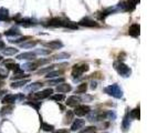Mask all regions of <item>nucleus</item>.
<instances>
[{"mask_svg":"<svg viewBox=\"0 0 147 133\" xmlns=\"http://www.w3.org/2000/svg\"><path fill=\"white\" fill-rule=\"evenodd\" d=\"M104 92L109 96H113L115 99H122L123 98V90L119 88V86L114 83V84H111L109 87L104 89Z\"/></svg>","mask_w":147,"mask_h":133,"instance_id":"1","label":"nucleus"},{"mask_svg":"<svg viewBox=\"0 0 147 133\" xmlns=\"http://www.w3.org/2000/svg\"><path fill=\"white\" fill-rule=\"evenodd\" d=\"M114 69H115L116 72H117L121 77H123V78H128V77L131 75V73H132L131 68L128 66H126L125 63L121 62V61L114 62Z\"/></svg>","mask_w":147,"mask_h":133,"instance_id":"2","label":"nucleus"},{"mask_svg":"<svg viewBox=\"0 0 147 133\" xmlns=\"http://www.w3.org/2000/svg\"><path fill=\"white\" fill-rule=\"evenodd\" d=\"M90 66H88V63H82V64H75L72 69V77L73 78H79L81 77L84 72L88 71Z\"/></svg>","mask_w":147,"mask_h":133,"instance_id":"3","label":"nucleus"},{"mask_svg":"<svg viewBox=\"0 0 147 133\" xmlns=\"http://www.w3.org/2000/svg\"><path fill=\"white\" fill-rule=\"evenodd\" d=\"M69 20L67 19H64V18H59V17H57V18H52L50 19L48 23H47V26H50V27H55V28H58V27H67V24H69Z\"/></svg>","mask_w":147,"mask_h":133,"instance_id":"4","label":"nucleus"},{"mask_svg":"<svg viewBox=\"0 0 147 133\" xmlns=\"http://www.w3.org/2000/svg\"><path fill=\"white\" fill-rule=\"evenodd\" d=\"M52 93H53V90L49 88V89H45V90H42V91H38L37 93L31 94L30 98H33V99H36V100H43V99L49 98Z\"/></svg>","mask_w":147,"mask_h":133,"instance_id":"5","label":"nucleus"},{"mask_svg":"<svg viewBox=\"0 0 147 133\" xmlns=\"http://www.w3.org/2000/svg\"><path fill=\"white\" fill-rule=\"evenodd\" d=\"M74 108L75 109H74L73 113L76 114L78 117H84V115H86L91 112V108L88 105H85V104H79V105H76Z\"/></svg>","mask_w":147,"mask_h":133,"instance_id":"6","label":"nucleus"},{"mask_svg":"<svg viewBox=\"0 0 147 133\" xmlns=\"http://www.w3.org/2000/svg\"><path fill=\"white\" fill-rule=\"evenodd\" d=\"M79 24L82 26V27H88V28H93V27H98V23L95 22L93 19H91V18H83L82 20L79 21Z\"/></svg>","mask_w":147,"mask_h":133,"instance_id":"7","label":"nucleus"},{"mask_svg":"<svg viewBox=\"0 0 147 133\" xmlns=\"http://www.w3.org/2000/svg\"><path fill=\"white\" fill-rule=\"evenodd\" d=\"M84 126H85V120H83V119H76V120H74V122L72 123V126H71V131H73V132L79 131Z\"/></svg>","mask_w":147,"mask_h":133,"instance_id":"8","label":"nucleus"},{"mask_svg":"<svg viewBox=\"0 0 147 133\" xmlns=\"http://www.w3.org/2000/svg\"><path fill=\"white\" fill-rule=\"evenodd\" d=\"M57 92H59V93H66V92H70L71 90H72V87H71V84H69V83H64V82H61L58 84V87H57Z\"/></svg>","mask_w":147,"mask_h":133,"instance_id":"9","label":"nucleus"},{"mask_svg":"<svg viewBox=\"0 0 147 133\" xmlns=\"http://www.w3.org/2000/svg\"><path fill=\"white\" fill-rule=\"evenodd\" d=\"M81 98L80 96H70V98H67V100H66V105H69V107H76V105H79V104L81 103Z\"/></svg>","mask_w":147,"mask_h":133,"instance_id":"10","label":"nucleus"},{"mask_svg":"<svg viewBox=\"0 0 147 133\" xmlns=\"http://www.w3.org/2000/svg\"><path fill=\"white\" fill-rule=\"evenodd\" d=\"M44 45L47 48H49V49H52V50H58V49L63 48V43L60 40H53V41H50V42L45 43Z\"/></svg>","mask_w":147,"mask_h":133,"instance_id":"11","label":"nucleus"},{"mask_svg":"<svg viewBox=\"0 0 147 133\" xmlns=\"http://www.w3.org/2000/svg\"><path fill=\"white\" fill-rule=\"evenodd\" d=\"M18 60H34L36 59V53L34 52H23V53H20L18 54L17 57Z\"/></svg>","mask_w":147,"mask_h":133,"instance_id":"12","label":"nucleus"},{"mask_svg":"<svg viewBox=\"0 0 147 133\" xmlns=\"http://www.w3.org/2000/svg\"><path fill=\"white\" fill-rule=\"evenodd\" d=\"M140 24L134 23V24H132V26L129 27V29H128V35L134 38H137L140 36Z\"/></svg>","mask_w":147,"mask_h":133,"instance_id":"13","label":"nucleus"},{"mask_svg":"<svg viewBox=\"0 0 147 133\" xmlns=\"http://www.w3.org/2000/svg\"><path fill=\"white\" fill-rule=\"evenodd\" d=\"M17 22H18L19 24L23 26V27H26V28H28V27H31V26H34V24H36L34 20H32L31 18H22V19H19Z\"/></svg>","mask_w":147,"mask_h":133,"instance_id":"14","label":"nucleus"},{"mask_svg":"<svg viewBox=\"0 0 147 133\" xmlns=\"http://www.w3.org/2000/svg\"><path fill=\"white\" fill-rule=\"evenodd\" d=\"M30 82L29 78H26V79H20L19 81H15L12 82L11 84H10V87L12 89H17V88H20V87H23V86H26V84H28Z\"/></svg>","mask_w":147,"mask_h":133,"instance_id":"15","label":"nucleus"},{"mask_svg":"<svg viewBox=\"0 0 147 133\" xmlns=\"http://www.w3.org/2000/svg\"><path fill=\"white\" fill-rule=\"evenodd\" d=\"M17 100V96L15 94H6L2 98V103L3 104H13Z\"/></svg>","mask_w":147,"mask_h":133,"instance_id":"16","label":"nucleus"},{"mask_svg":"<svg viewBox=\"0 0 147 133\" xmlns=\"http://www.w3.org/2000/svg\"><path fill=\"white\" fill-rule=\"evenodd\" d=\"M20 33H21L20 30L16 27H12L7 31H5V36H7V37H17V36H20Z\"/></svg>","mask_w":147,"mask_h":133,"instance_id":"17","label":"nucleus"},{"mask_svg":"<svg viewBox=\"0 0 147 133\" xmlns=\"http://www.w3.org/2000/svg\"><path fill=\"white\" fill-rule=\"evenodd\" d=\"M38 66H38L36 62H28V63H24V64L22 66V69L26 70V71L31 72V71H36Z\"/></svg>","mask_w":147,"mask_h":133,"instance_id":"18","label":"nucleus"},{"mask_svg":"<svg viewBox=\"0 0 147 133\" xmlns=\"http://www.w3.org/2000/svg\"><path fill=\"white\" fill-rule=\"evenodd\" d=\"M12 111H13V105H12V104H6V107L1 108V110H0V114H1L2 117H5V115L10 114Z\"/></svg>","mask_w":147,"mask_h":133,"instance_id":"19","label":"nucleus"},{"mask_svg":"<svg viewBox=\"0 0 147 133\" xmlns=\"http://www.w3.org/2000/svg\"><path fill=\"white\" fill-rule=\"evenodd\" d=\"M131 126V122H129V115H128V112H126L125 115H124V119H123V131L124 132H127L128 129Z\"/></svg>","mask_w":147,"mask_h":133,"instance_id":"20","label":"nucleus"},{"mask_svg":"<svg viewBox=\"0 0 147 133\" xmlns=\"http://www.w3.org/2000/svg\"><path fill=\"white\" fill-rule=\"evenodd\" d=\"M9 20V11L6 8H0V21Z\"/></svg>","mask_w":147,"mask_h":133,"instance_id":"21","label":"nucleus"},{"mask_svg":"<svg viewBox=\"0 0 147 133\" xmlns=\"http://www.w3.org/2000/svg\"><path fill=\"white\" fill-rule=\"evenodd\" d=\"M42 83L41 82H34V83H31L29 86L26 87V91H36L38 89L42 88Z\"/></svg>","mask_w":147,"mask_h":133,"instance_id":"22","label":"nucleus"},{"mask_svg":"<svg viewBox=\"0 0 147 133\" xmlns=\"http://www.w3.org/2000/svg\"><path fill=\"white\" fill-rule=\"evenodd\" d=\"M40 120H41V130H43L45 132H51V131L54 130V126H52V124H49V123H47V122H43L41 118H40Z\"/></svg>","mask_w":147,"mask_h":133,"instance_id":"23","label":"nucleus"},{"mask_svg":"<svg viewBox=\"0 0 147 133\" xmlns=\"http://www.w3.org/2000/svg\"><path fill=\"white\" fill-rule=\"evenodd\" d=\"M2 52L5 56H15L16 53H18V49L16 48H3L2 49Z\"/></svg>","mask_w":147,"mask_h":133,"instance_id":"24","label":"nucleus"},{"mask_svg":"<svg viewBox=\"0 0 147 133\" xmlns=\"http://www.w3.org/2000/svg\"><path fill=\"white\" fill-rule=\"evenodd\" d=\"M50 99L53 100V101H57V102H61V101H63L65 99V96L62 94V93H57V94H51Z\"/></svg>","mask_w":147,"mask_h":133,"instance_id":"25","label":"nucleus"},{"mask_svg":"<svg viewBox=\"0 0 147 133\" xmlns=\"http://www.w3.org/2000/svg\"><path fill=\"white\" fill-rule=\"evenodd\" d=\"M128 115H129V118L131 119H138L140 120V107L138 108H136V109H134V110L131 111V113L128 112Z\"/></svg>","mask_w":147,"mask_h":133,"instance_id":"26","label":"nucleus"},{"mask_svg":"<svg viewBox=\"0 0 147 133\" xmlns=\"http://www.w3.org/2000/svg\"><path fill=\"white\" fill-rule=\"evenodd\" d=\"M88 90V83H81L76 90H75V93H85Z\"/></svg>","mask_w":147,"mask_h":133,"instance_id":"27","label":"nucleus"},{"mask_svg":"<svg viewBox=\"0 0 147 133\" xmlns=\"http://www.w3.org/2000/svg\"><path fill=\"white\" fill-rule=\"evenodd\" d=\"M62 73H63L62 71H58V70L53 71V70H51L50 72H48V73H47L45 78H47V79H50V78H55V77H59V75H61Z\"/></svg>","mask_w":147,"mask_h":133,"instance_id":"28","label":"nucleus"},{"mask_svg":"<svg viewBox=\"0 0 147 133\" xmlns=\"http://www.w3.org/2000/svg\"><path fill=\"white\" fill-rule=\"evenodd\" d=\"M37 43H38V41H32V40H30L29 42H22L21 47L22 48H24V49H29V48H33V47H36Z\"/></svg>","mask_w":147,"mask_h":133,"instance_id":"29","label":"nucleus"},{"mask_svg":"<svg viewBox=\"0 0 147 133\" xmlns=\"http://www.w3.org/2000/svg\"><path fill=\"white\" fill-rule=\"evenodd\" d=\"M70 58V54L66 53V52H62V53H59V54H55L53 57L54 60H63V59H69Z\"/></svg>","mask_w":147,"mask_h":133,"instance_id":"30","label":"nucleus"},{"mask_svg":"<svg viewBox=\"0 0 147 133\" xmlns=\"http://www.w3.org/2000/svg\"><path fill=\"white\" fill-rule=\"evenodd\" d=\"M24 104H28L30 107L34 108L36 111L40 110V107H41V102H36V101H27V102H24Z\"/></svg>","mask_w":147,"mask_h":133,"instance_id":"31","label":"nucleus"},{"mask_svg":"<svg viewBox=\"0 0 147 133\" xmlns=\"http://www.w3.org/2000/svg\"><path fill=\"white\" fill-rule=\"evenodd\" d=\"M64 78H58V79H54V80H50L49 81V86H57V84H59V83H61V82H64Z\"/></svg>","mask_w":147,"mask_h":133,"instance_id":"32","label":"nucleus"},{"mask_svg":"<svg viewBox=\"0 0 147 133\" xmlns=\"http://www.w3.org/2000/svg\"><path fill=\"white\" fill-rule=\"evenodd\" d=\"M73 115L74 113L73 112H71V111H67V113H66V117H65V121H64V123L65 124H69L72 120H73Z\"/></svg>","mask_w":147,"mask_h":133,"instance_id":"33","label":"nucleus"},{"mask_svg":"<svg viewBox=\"0 0 147 133\" xmlns=\"http://www.w3.org/2000/svg\"><path fill=\"white\" fill-rule=\"evenodd\" d=\"M53 68H54V66H47V68H43V69H40V70L38 71V74L48 73V72H50L51 70H53Z\"/></svg>","mask_w":147,"mask_h":133,"instance_id":"34","label":"nucleus"},{"mask_svg":"<svg viewBox=\"0 0 147 133\" xmlns=\"http://www.w3.org/2000/svg\"><path fill=\"white\" fill-rule=\"evenodd\" d=\"M79 133H96V128L95 126H88Z\"/></svg>","mask_w":147,"mask_h":133,"instance_id":"35","label":"nucleus"},{"mask_svg":"<svg viewBox=\"0 0 147 133\" xmlns=\"http://www.w3.org/2000/svg\"><path fill=\"white\" fill-rule=\"evenodd\" d=\"M28 39H31V37H28V36H26V37L19 38V39H15V40H10V42H13V43H22L23 41H27Z\"/></svg>","mask_w":147,"mask_h":133,"instance_id":"36","label":"nucleus"},{"mask_svg":"<svg viewBox=\"0 0 147 133\" xmlns=\"http://www.w3.org/2000/svg\"><path fill=\"white\" fill-rule=\"evenodd\" d=\"M36 54H42V56H45V54H50V49L48 50H44V49H38L34 51Z\"/></svg>","mask_w":147,"mask_h":133,"instance_id":"37","label":"nucleus"},{"mask_svg":"<svg viewBox=\"0 0 147 133\" xmlns=\"http://www.w3.org/2000/svg\"><path fill=\"white\" fill-rule=\"evenodd\" d=\"M8 77V71L6 69H1L0 68V80H3V79H7Z\"/></svg>","mask_w":147,"mask_h":133,"instance_id":"38","label":"nucleus"},{"mask_svg":"<svg viewBox=\"0 0 147 133\" xmlns=\"http://www.w3.org/2000/svg\"><path fill=\"white\" fill-rule=\"evenodd\" d=\"M54 133H70L67 130L65 129H61V130H58V131H54Z\"/></svg>","mask_w":147,"mask_h":133,"instance_id":"39","label":"nucleus"},{"mask_svg":"<svg viewBox=\"0 0 147 133\" xmlns=\"http://www.w3.org/2000/svg\"><path fill=\"white\" fill-rule=\"evenodd\" d=\"M91 84H92V86H91V89H93V90H94V89H96V87H97V83H96V81H92V82H91Z\"/></svg>","mask_w":147,"mask_h":133,"instance_id":"40","label":"nucleus"},{"mask_svg":"<svg viewBox=\"0 0 147 133\" xmlns=\"http://www.w3.org/2000/svg\"><path fill=\"white\" fill-rule=\"evenodd\" d=\"M6 47V44H5V42L2 41V40H0V50H2L3 48Z\"/></svg>","mask_w":147,"mask_h":133,"instance_id":"41","label":"nucleus"},{"mask_svg":"<svg viewBox=\"0 0 147 133\" xmlns=\"http://www.w3.org/2000/svg\"><path fill=\"white\" fill-rule=\"evenodd\" d=\"M5 93H7V91H0V96H2V94H5Z\"/></svg>","mask_w":147,"mask_h":133,"instance_id":"42","label":"nucleus"},{"mask_svg":"<svg viewBox=\"0 0 147 133\" xmlns=\"http://www.w3.org/2000/svg\"><path fill=\"white\" fill-rule=\"evenodd\" d=\"M2 86H3V82H2V80H0V88H2Z\"/></svg>","mask_w":147,"mask_h":133,"instance_id":"43","label":"nucleus"},{"mask_svg":"<svg viewBox=\"0 0 147 133\" xmlns=\"http://www.w3.org/2000/svg\"><path fill=\"white\" fill-rule=\"evenodd\" d=\"M1 60H2V57H1V56H0V61H1Z\"/></svg>","mask_w":147,"mask_h":133,"instance_id":"44","label":"nucleus"},{"mask_svg":"<svg viewBox=\"0 0 147 133\" xmlns=\"http://www.w3.org/2000/svg\"><path fill=\"white\" fill-rule=\"evenodd\" d=\"M0 38H1V35H0Z\"/></svg>","mask_w":147,"mask_h":133,"instance_id":"45","label":"nucleus"},{"mask_svg":"<svg viewBox=\"0 0 147 133\" xmlns=\"http://www.w3.org/2000/svg\"><path fill=\"white\" fill-rule=\"evenodd\" d=\"M105 133H109V132H105Z\"/></svg>","mask_w":147,"mask_h":133,"instance_id":"46","label":"nucleus"}]
</instances>
